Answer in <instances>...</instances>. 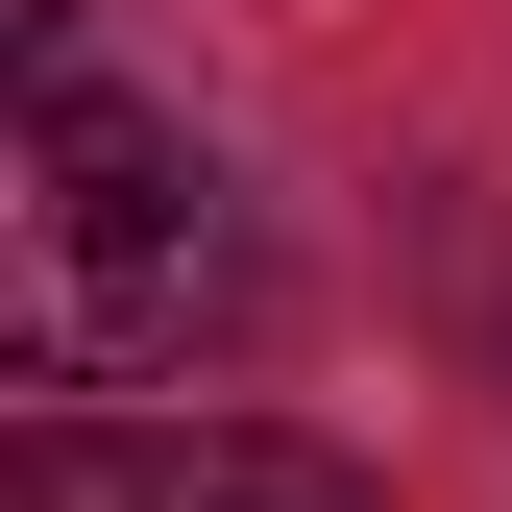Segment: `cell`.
Here are the masks:
<instances>
[{"label":"cell","mask_w":512,"mask_h":512,"mask_svg":"<svg viewBox=\"0 0 512 512\" xmlns=\"http://www.w3.org/2000/svg\"><path fill=\"white\" fill-rule=\"evenodd\" d=\"M0 512H391V488L342 439H269V415H25Z\"/></svg>","instance_id":"7a4b0ae2"},{"label":"cell","mask_w":512,"mask_h":512,"mask_svg":"<svg viewBox=\"0 0 512 512\" xmlns=\"http://www.w3.org/2000/svg\"><path fill=\"white\" fill-rule=\"evenodd\" d=\"M244 317V196L196 122L25 74V147H0V366L25 391H122V366H196Z\"/></svg>","instance_id":"6da1fadb"}]
</instances>
